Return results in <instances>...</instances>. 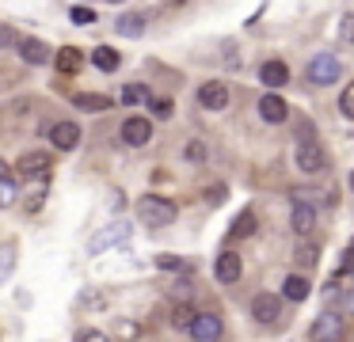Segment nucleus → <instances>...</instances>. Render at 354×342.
<instances>
[{
    "mask_svg": "<svg viewBox=\"0 0 354 342\" xmlns=\"http://www.w3.org/2000/svg\"><path fill=\"white\" fill-rule=\"evenodd\" d=\"M221 198H225V187H209L206 190V202L209 205H221Z\"/></svg>",
    "mask_w": 354,
    "mask_h": 342,
    "instance_id": "obj_32",
    "label": "nucleus"
},
{
    "mask_svg": "<svg viewBox=\"0 0 354 342\" xmlns=\"http://www.w3.org/2000/svg\"><path fill=\"white\" fill-rule=\"evenodd\" d=\"M214 274H217L221 285H232V281H240V274H244V263H240V255H232V251H221Z\"/></svg>",
    "mask_w": 354,
    "mask_h": 342,
    "instance_id": "obj_10",
    "label": "nucleus"
},
{
    "mask_svg": "<svg viewBox=\"0 0 354 342\" xmlns=\"http://www.w3.org/2000/svg\"><path fill=\"white\" fill-rule=\"evenodd\" d=\"M50 167H54V160H50L46 152H27V156H19L16 171H19V175H27V179H46Z\"/></svg>",
    "mask_w": 354,
    "mask_h": 342,
    "instance_id": "obj_7",
    "label": "nucleus"
},
{
    "mask_svg": "<svg viewBox=\"0 0 354 342\" xmlns=\"http://www.w3.org/2000/svg\"><path fill=\"white\" fill-rule=\"evenodd\" d=\"M145 99H149L145 84H126V88H122V103L126 106H138V103H145Z\"/></svg>",
    "mask_w": 354,
    "mask_h": 342,
    "instance_id": "obj_25",
    "label": "nucleus"
},
{
    "mask_svg": "<svg viewBox=\"0 0 354 342\" xmlns=\"http://www.w3.org/2000/svg\"><path fill=\"white\" fill-rule=\"evenodd\" d=\"M259 80L274 91V88H282V84H290V68H286L282 61H267V65L259 68Z\"/></svg>",
    "mask_w": 354,
    "mask_h": 342,
    "instance_id": "obj_16",
    "label": "nucleus"
},
{
    "mask_svg": "<svg viewBox=\"0 0 354 342\" xmlns=\"http://www.w3.org/2000/svg\"><path fill=\"white\" fill-rule=\"evenodd\" d=\"M252 316H255V323H278V316H282V296L278 293H259L252 301Z\"/></svg>",
    "mask_w": 354,
    "mask_h": 342,
    "instance_id": "obj_5",
    "label": "nucleus"
},
{
    "mask_svg": "<svg viewBox=\"0 0 354 342\" xmlns=\"http://www.w3.org/2000/svg\"><path fill=\"white\" fill-rule=\"evenodd\" d=\"M73 106H77V111L100 114V111H107V106H111V99L107 95H95V91H77V95H73Z\"/></svg>",
    "mask_w": 354,
    "mask_h": 342,
    "instance_id": "obj_17",
    "label": "nucleus"
},
{
    "mask_svg": "<svg viewBox=\"0 0 354 342\" xmlns=\"http://www.w3.org/2000/svg\"><path fill=\"white\" fill-rule=\"evenodd\" d=\"M198 103L206 106V111H225V106H229V88H225L221 80H206L198 88Z\"/></svg>",
    "mask_w": 354,
    "mask_h": 342,
    "instance_id": "obj_8",
    "label": "nucleus"
},
{
    "mask_svg": "<svg viewBox=\"0 0 354 342\" xmlns=\"http://www.w3.org/2000/svg\"><path fill=\"white\" fill-rule=\"evenodd\" d=\"M293 258H297V263L305 266V270H313L316 258H320V247H316L313 240H301V243H297V255H293Z\"/></svg>",
    "mask_w": 354,
    "mask_h": 342,
    "instance_id": "obj_23",
    "label": "nucleus"
},
{
    "mask_svg": "<svg viewBox=\"0 0 354 342\" xmlns=\"http://www.w3.org/2000/svg\"><path fill=\"white\" fill-rule=\"evenodd\" d=\"M122 141L130 144V149H141V144L153 141V126H149V118H126L122 122Z\"/></svg>",
    "mask_w": 354,
    "mask_h": 342,
    "instance_id": "obj_9",
    "label": "nucleus"
},
{
    "mask_svg": "<svg viewBox=\"0 0 354 342\" xmlns=\"http://www.w3.org/2000/svg\"><path fill=\"white\" fill-rule=\"evenodd\" d=\"M149 106H153V114H156V118H168V114L176 111V103H171V99H153Z\"/></svg>",
    "mask_w": 354,
    "mask_h": 342,
    "instance_id": "obj_28",
    "label": "nucleus"
},
{
    "mask_svg": "<svg viewBox=\"0 0 354 342\" xmlns=\"http://www.w3.org/2000/svg\"><path fill=\"white\" fill-rule=\"evenodd\" d=\"M339 111H343V114H351V118H354V84L343 91V99H339Z\"/></svg>",
    "mask_w": 354,
    "mask_h": 342,
    "instance_id": "obj_30",
    "label": "nucleus"
},
{
    "mask_svg": "<svg viewBox=\"0 0 354 342\" xmlns=\"http://www.w3.org/2000/svg\"><path fill=\"white\" fill-rule=\"evenodd\" d=\"M255 228H259V220H255V213H252V209H244L236 220H232L229 236H232V240H248V236H255Z\"/></svg>",
    "mask_w": 354,
    "mask_h": 342,
    "instance_id": "obj_18",
    "label": "nucleus"
},
{
    "mask_svg": "<svg viewBox=\"0 0 354 342\" xmlns=\"http://www.w3.org/2000/svg\"><path fill=\"white\" fill-rule=\"evenodd\" d=\"M80 342H111V339L103 331H84V334H80Z\"/></svg>",
    "mask_w": 354,
    "mask_h": 342,
    "instance_id": "obj_35",
    "label": "nucleus"
},
{
    "mask_svg": "<svg viewBox=\"0 0 354 342\" xmlns=\"http://www.w3.org/2000/svg\"><path fill=\"white\" fill-rule=\"evenodd\" d=\"M50 141H54V149L69 152L80 144V126H73V122H57L54 129H50Z\"/></svg>",
    "mask_w": 354,
    "mask_h": 342,
    "instance_id": "obj_12",
    "label": "nucleus"
},
{
    "mask_svg": "<svg viewBox=\"0 0 354 342\" xmlns=\"http://www.w3.org/2000/svg\"><path fill=\"white\" fill-rule=\"evenodd\" d=\"M16 255V251L12 247H0V278H4V274H8V258Z\"/></svg>",
    "mask_w": 354,
    "mask_h": 342,
    "instance_id": "obj_33",
    "label": "nucleus"
},
{
    "mask_svg": "<svg viewBox=\"0 0 354 342\" xmlns=\"http://www.w3.org/2000/svg\"><path fill=\"white\" fill-rule=\"evenodd\" d=\"M259 114H263V122H274V126H278V122L290 118V106H286L282 95H270V91H267V95L259 99Z\"/></svg>",
    "mask_w": 354,
    "mask_h": 342,
    "instance_id": "obj_13",
    "label": "nucleus"
},
{
    "mask_svg": "<svg viewBox=\"0 0 354 342\" xmlns=\"http://www.w3.org/2000/svg\"><path fill=\"white\" fill-rule=\"evenodd\" d=\"M343 308L354 316V289H346V293H343Z\"/></svg>",
    "mask_w": 354,
    "mask_h": 342,
    "instance_id": "obj_36",
    "label": "nucleus"
},
{
    "mask_svg": "<svg viewBox=\"0 0 354 342\" xmlns=\"http://www.w3.org/2000/svg\"><path fill=\"white\" fill-rule=\"evenodd\" d=\"M297 167L305 175H320L324 167H328V156H324L320 141H313V137H297Z\"/></svg>",
    "mask_w": 354,
    "mask_h": 342,
    "instance_id": "obj_2",
    "label": "nucleus"
},
{
    "mask_svg": "<svg viewBox=\"0 0 354 342\" xmlns=\"http://www.w3.org/2000/svg\"><path fill=\"white\" fill-rule=\"evenodd\" d=\"M126 236H130V225H126V220H115V225L103 228V232L95 236V240L88 243V247H92V251H107V247H115V243H122Z\"/></svg>",
    "mask_w": 354,
    "mask_h": 342,
    "instance_id": "obj_11",
    "label": "nucleus"
},
{
    "mask_svg": "<svg viewBox=\"0 0 354 342\" xmlns=\"http://www.w3.org/2000/svg\"><path fill=\"white\" fill-rule=\"evenodd\" d=\"M282 293L290 296V301H305V296H308V281L301 278V274H290V278L282 281Z\"/></svg>",
    "mask_w": 354,
    "mask_h": 342,
    "instance_id": "obj_22",
    "label": "nucleus"
},
{
    "mask_svg": "<svg viewBox=\"0 0 354 342\" xmlns=\"http://www.w3.org/2000/svg\"><path fill=\"white\" fill-rule=\"evenodd\" d=\"M221 331H225V323L214 316V312L194 316V323H191V339L194 342H217V339H221Z\"/></svg>",
    "mask_w": 354,
    "mask_h": 342,
    "instance_id": "obj_6",
    "label": "nucleus"
},
{
    "mask_svg": "<svg viewBox=\"0 0 354 342\" xmlns=\"http://www.w3.org/2000/svg\"><path fill=\"white\" fill-rule=\"evenodd\" d=\"M202 156H206V149H202L198 141H191V144H187V160H202Z\"/></svg>",
    "mask_w": 354,
    "mask_h": 342,
    "instance_id": "obj_34",
    "label": "nucleus"
},
{
    "mask_svg": "<svg viewBox=\"0 0 354 342\" xmlns=\"http://www.w3.org/2000/svg\"><path fill=\"white\" fill-rule=\"evenodd\" d=\"M19 57H24L27 65H46V61H50V46L39 42V38H24V42H19Z\"/></svg>",
    "mask_w": 354,
    "mask_h": 342,
    "instance_id": "obj_15",
    "label": "nucleus"
},
{
    "mask_svg": "<svg viewBox=\"0 0 354 342\" xmlns=\"http://www.w3.org/2000/svg\"><path fill=\"white\" fill-rule=\"evenodd\" d=\"M308 339L313 342H339L343 339V316H339V312H324L313 323V334H308Z\"/></svg>",
    "mask_w": 354,
    "mask_h": 342,
    "instance_id": "obj_4",
    "label": "nucleus"
},
{
    "mask_svg": "<svg viewBox=\"0 0 354 342\" xmlns=\"http://www.w3.org/2000/svg\"><path fill=\"white\" fill-rule=\"evenodd\" d=\"M92 65L103 68V73H115V68H118V53L111 50V46H95V50H92Z\"/></svg>",
    "mask_w": 354,
    "mask_h": 342,
    "instance_id": "obj_21",
    "label": "nucleus"
},
{
    "mask_svg": "<svg viewBox=\"0 0 354 342\" xmlns=\"http://www.w3.org/2000/svg\"><path fill=\"white\" fill-rule=\"evenodd\" d=\"M19 198V187H16V179L12 175H0V209H8L12 202Z\"/></svg>",
    "mask_w": 354,
    "mask_h": 342,
    "instance_id": "obj_24",
    "label": "nucleus"
},
{
    "mask_svg": "<svg viewBox=\"0 0 354 342\" xmlns=\"http://www.w3.org/2000/svg\"><path fill=\"white\" fill-rule=\"evenodd\" d=\"M156 266H160V270H179L183 258H179V255H160V258H156Z\"/></svg>",
    "mask_w": 354,
    "mask_h": 342,
    "instance_id": "obj_31",
    "label": "nucleus"
},
{
    "mask_svg": "<svg viewBox=\"0 0 354 342\" xmlns=\"http://www.w3.org/2000/svg\"><path fill=\"white\" fill-rule=\"evenodd\" d=\"M0 175H4V160H0Z\"/></svg>",
    "mask_w": 354,
    "mask_h": 342,
    "instance_id": "obj_39",
    "label": "nucleus"
},
{
    "mask_svg": "<svg viewBox=\"0 0 354 342\" xmlns=\"http://www.w3.org/2000/svg\"><path fill=\"white\" fill-rule=\"evenodd\" d=\"M54 61H57V68H62L65 76H77V73H80V65H84L80 50H73V46H69V50H57V53H54Z\"/></svg>",
    "mask_w": 354,
    "mask_h": 342,
    "instance_id": "obj_19",
    "label": "nucleus"
},
{
    "mask_svg": "<svg viewBox=\"0 0 354 342\" xmlns=\"http://www.w3.org/2000/svg\"><path fill=\"white\" fill-rule=\"evenodd\" d=\"M290 225H293V232H297V236H308V232H313V228H316V213H313V205H308V202H297V205H293Z\"/></svg>",
    "mask_w": 354,
    "mask_h": 342,
    "instance_id": "obj_14",
    "label": "nucleus"
},
{
    "mask_svg": "<svg viewBox=\"0 0 354 342\" xmlns=\"http://www.w3.org/2000/svg\"><path fill=\"white\" fill-rule=\"evenodd\" d=\"M69 19L80 23V27H88V23H95V12H92L88 4H73V8H69Z\"/></svg>",
    "mask_w": 354,
    "mask_h": 342,
    "instance_id": "obj_27",
    "label": "nucleus"
},
{
    "mask_svg": "<svg viewBox=\"0 0 354 342\" xmlns=\"http://www.w3.org/2000/svg\"><path fill=\"white\" fill-rule=\"evenodd\" d=\"M351 190H354V171H351Z\"/></svg>",
    "mask_w": 354,
    "mask_h": 342,
    "instance_id": "obj_38",
    "label": "nucleus"
},
{
    "mask_svg": "<svg viewBox=\"0 0 354 342\" xmlns=\"http://www.w3.org/2000/svg\"><path fill=\"white\" fill-rule=\"evenodd\" d=\"M191 323H194V308H191V304H179V308L171 312V327H179V331H191Z\"/></svg>",
    "mask_w": 354,
    "mask_h": 342,
    "instance_id": "obj_26",
    "label": "nucleus"
},
{
    "mask_svg": "<svg viewBox=\"0 0 354 342\" xmlns=\"http://www.w3.org/2000/svg\"><path fill=\"white\" fill-rule=\"evenodd\" d=\"M118 35H126V38H138L141 30H145V15H138V12H126V15H118Z\"/></svg>",
    "mask_w": 354,
    "mask_h": 342,
    "instance_id": "obj_20",
    "label": "nucleus"
},
{
    "mask_svg": "<svg viewBox=\"0 0 354 342\" xmlns=\"http://www.w3.org/2000/svg\"><path fill=\"white\" fill-rule=\"evenodd\" d=\"M176 202H168V198H156V194H145V198H138V220L145 228H164V225H171L176 220Z\"/></svg>",
    "mask_w": 354,
    "mask_h": 342,
    "instance_id": "obj_1",
    "label": "nucleus"
},
{
    "mask_svg": "<svg viewBox=\"0 0 354 342\" xmlns=\"http://www.w3.org/2000/svg\"><path fill=\"white\" fill-rule=\"evenodd\" d=\"M8 42H16V35L12 30H0V46H8Z\"/></svg>",
    "mask_w": 354,
    "mask_h": 342,
    "instance_id": "obj_37",
    "label": "nucleus"
},
{
    "mask_svg": "<svg viewBox=\"0 0 354 342\" xmlns=\"http://www.w3.org/2000/svg\"><path fill=\"white\" fill-rule=\"evenodd\" d=\"M339 76H343V65H339V57H331V53H316V57L308 61V80L320 84V88L335 84Z\"/></svg>",
    "mask_w": 354,
    "mask_h": 342,
    "instance_id": "obj_3",
    "label": "nucleus"
},
{
    "mask_svg": "<svg viewBox=\"0 0 354 342\" xmlns=\"http://www.w3.org/2000/svg\"><path fill=\"white\" fill-rule=\"evenodd\" d=\"M351 251H354V243H351Z\"/></svg>",
    "mask_w": 354,
    "mask_h": 342,
    "instance_id": "obj_40",
    "label": "nucleus"
},
{
    "mask_svg": "<svg viewBox=\"0 0 354 342\" xmlns=\"http://www.w3.org/2000/svg\"><path fill=\"white\" fill-rule=\"evenodd\" d=\"M339 35H343V42H351V46H354V12H351V15H343V23H339Z\"/></svg>",
    "mask_w": 354,
    "mask_h": 342,
    "instance_id": "obj_29",
    "label": "nucleus"
}]
</instances>
